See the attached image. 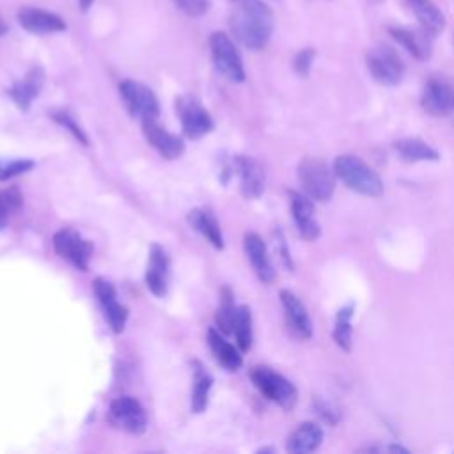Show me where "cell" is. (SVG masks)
I'll list each match as a JSON object with an SVG mask.
<instances>
[{"label": "cell", "instance_id": "14", "mask_svg": "<svg viewBox=\"0 0 454 454\" xmlns=\"http://www.w3.org/2000/svg\"><path fill=\"white\" fill-rule=\"evenodd\" d=\"M18 23L30 34L35 35H46V34H55L66 30V21L50 11L39 9V7H21L16 14Z\"/></svg>", "mask_w": 454, "mask_h": 454}, {"label": "cell", "instance_id": "16", "mask_svg": "<svg viewBox=\"0 0 454 454\" xmlns=\"http://www.w3.org/2000/svg\"><path fill=\"white\" fill-rule=\"evenodd\" d=\"M280 303L284 309V316H286V323L289 326V330L298 337V339H310L312 335V321L309 317V312L305 309V305L301 303V300L287 291L282 289L280 291Z\"/></svg>", "mask_w": 454, "mask_h": 454}, {"label": "cell", "instance_id": "25", "mask_svg": "<svg viewBox=\"0 0 454 454\" xmlns=\"http://www.w3.org/2000/svg\"><path fill=\"white\" fill-rule=\"evenodd\" d=\"M190 225L199 231L215 248H223V236L216 218L207 209H192L188 213Z\"/></svg>", "mask_w": 454, "mask_h": 454}, {"label": "cell", "instance_id": "1", "mask_svg": "<svg viewBox=\"0 0 454 454\" xmlns=\"http://www.w3.org/2000/svg\"><path fill=\"white\" fill-rule=\"evenodd\" d=\"M238 43L248 50H262L273 32V12L262 0H238L229 16Z\"/></svg>", "mask_w": 454, "mask_h": 454}, {"label": "cell", "instance_id": "19", "mask_svg": "<svg viewBox=\"0 0 454 454\" xmlns=\"http://www.w3.org/2000/svg\"><path fill=\"white\" fill-rule=\"evenodd\" d=\"M243 247H245V254L250 261V266L255 271V275L259 277V280L264 284H271L275 280V270L270 261L268 248H266L262 238L257 232H247L243 238Z\"/></svg>", "mask_w": 454, "mask_h": 454}, {"label": "cell", "instance_id": "37", "mask_svg": "<svg viewBox=\"0 0 454 454\" xmlns=\"http://www.w3.org/2000/svg\"><path fill=\"white\" fill-rule=\"evenodd\" d=\"M5 32H7V25H5V23H4V20L0 18V37H2Z\"/></svg>", "mask_w": 454, "mask_h": 454}, {"label": "cell", "instance_id": "15", "mask_svg": "<svg viewBox=\"0 0 454 454\" xmlns=\"http://www.w3.org/2000/svg\"><path fill=\"white\" fill-rule=\"evenodd\" d=\"M142 131L147 144L153 145L165 160H176L183 154L184 142L177 135L167 131L161 124H158L156 119L142 121Z\"/></svg>", "mask_w": 454, "mask_h": 454}, {"label": "cell", "instance_id": "8", "mask_svg": "<svg viewBox=\"0 0 454 454\" xmlns=\"http://www.w3.org/2000/svg\"><path fill=\"white\" fill-rule=\"evenodd\" d=\"M108 422L129 434H142L147 429L145 410L131 395H121L110 403Z\"/></svg>", "mask_w": 454, "mask_h": 454}, {"label": "cell", "instance_id": "29", "mask_svg": "<svg viewBox=\"0 0 454 454\" xmlns=\"http://www.w3.org/2000/svg\"><path fill=\"white\" fill-rule=\"evenodd\" d=\"M351 317H353V305H346L339 310L337 319H335V328H333V339L337 346L344 351L351 349L353 344V328H351Z\"/></svg>", "mask_w": 454, "mask_h": 454}, {"label": "cell", "instance_id": "21", "mask_svg": "<svg viewBox=\"0 0 454 454\" xmlns=\"http://www.w3.org/2000/svg\"><path fill=\"white\" fill-rule=\"evenodd\" d=\"M323 442V429L319 424L307 420L301 422L287 438V452L305 454L316 450Z\"/></svg>", "mask_w": 454, "mask_h": 454}, {"label": "cell", "instance_id": "12", "mask_svg": "<svg viewBox=\"0 0 454 454\" xmlns=\"http://www.w3.org/2000/svg\"><path fill=\"white\" fill-rule=\"evenodd\" d=\"M231 174L239 177V192L247 199H259L264 192V168L250 156H236L232 160Z\"/></svg>", "mask_w": 454, "mask_h": 454}, {"label": "cell", "instance_id": "3", "mask_svg": "<svg viewBox=\"0 0 454 454\" xmlns=\"http://www.w3.org/2000/svg\"><path fill=\"white\" fill-rule=\"evenodd\" d=\"M335 170L323 160L305 158L298 165V179L307 193L314 200H328L335 190Z\"/></svg>", "mask_w": 454, "mask_h": 454}, {"label": "cell", "instance_id": "28", "mask_svg": "<svg viewBox=\"0 0 454 454\" xmlns=\"http://www.w3.org/2000/svg\"><path fill=\"white\" fill-rule=\"evenodd\" d=\"M236 305H234V298H232V293L229 287H223L222 289V294H220V305H218V310L215 314V321H216V328L229 335L232 333V328H234V317H236Z\"/></svg>", "mask_w": 454, "mask_h": 454}, {"label": "cell", "instance_id": "35", "mask_svg": "<svg viewBox=\"0 0 454 454\" xmlns=\"http://www.w3.org/2000/svg\"><path fill=\"white\" fill-rule=\"evenodd\" d=\"M314 55L316 51L312 48H303L300 50L296 55H294V60H293V67L294 71L300 74V76H307L310 67H312V62H314Z\"/></svg>", "mask_w": 454, "mask_h": 454}, {"label": "cell", "instance_id": "6", "mask_svg": "<svg viewBox=\"0 0 454 454\" xmlns=\"http://www.w3.org/2000/svg\"><path fill=\"white\" fill-rule=\"evenodd\" d=\"M365 64L371 76L381 85H397L404 76V64L401 57L387 44H376L367 50Z\"/></svg>", "mask_w": 454, "mask_h": 454}, {"label": "cell", "instance_id": "18", "mask_svg": "<svg viewBox=\"0 0 454 454\" xmlns=\"http://www.w3.org/2000/svg\"><path fill=\"white\" fill-rule=\"evenodd\" d=\"M289 204H291L293 220H294L301 238L316 239L319 236V223L314 215L312 199L307 193L289 192Z\"/></svg>", "mask_w": 454, "mask_h": 454}, {"label": "cell", "instance_id": "9", "mask_svg": "<svg viewBox=\"0 0 454 454\" xmlns=\"http://www.w3.org/2000/svg\"><path fill=\"white\" fill-rule=\"evenodd\" d=\"M53 250L76 270L87 271L92 255V243L74 229H60L53 234Z\"/></svg>", "mask_w": 454, "mask_h": 454}, {"label": "cell", "instance_id": "24", "mask_svg": "<svg viewBox=\"0 0 454 454\" xmlns=\"http://www.w3.org/2000/svg\"><path fill=\"white\" fill-rule=\"evenodd\" d=\"M394 149L399 154V158L404 161H434L440 158L436 149H433L427 142L417 137L395 140Z\"/></svg>", "mask_w": 454, "mask_h": 454}, {"label": "cell", "instance_id": "38", "mask_svg": "<svg viewBox=\"0 0 454 454\" xmlns=\"http://www.w3.org/2000/svg\"><path fill=\"white\" fill-rule=\"evenodd\" d=\"M232 2H238V0H232Z\"/></svg>", "mask_w": 454, "mask_h": 454}, {"label": "cell", "instance_id": "11", "mask_svg": "<svg viewBox=\"0 0 454 454\" xmlns=\"http://www.w3.org/2000/svg\"><path fill=\"white\" fill-rule=\"evenodd\" d=\"M422 108L431 115L454 112V85L443 76H429L422 90Z\"/></svg>", "mask_w": 454, "mask_h": 454}, {"label": "cell", "instance_id": "27", "mask_svg": "<svg viewBox=\"0 0 454 454\" xmlns=\"http://www.w3.org/2000/svg\"><path fill=\"white\" fill-rule=\"evenodd\" d=\"M232 333L236 335L238 348L245 353L252 348L254 340V330H252V312L247 305H239L236 309V317H234V328Z\"/></svg>", "mask_w": 454, "mask_h": 454}, {"label": "cell", "instance_id": "17", "mask_svg": "<svg viewBox=\"0 0 454 454\" xmlns=\"http://www.w3.org/2000/svg\"><path fill=\"white\" fill-rule=\"evenodd\" d=\"M388 34L392 35V39L397 44H401L415 59L426 60L431 55L434 37L429 32H426L422 27L415 30V28H408V27L392 25V27H388Z\"/></svg>", "mask_w": 454, "mask_h": 454}, {"label": "cell", "instance_id": "7", "mask_svg": "<svg viewBox=\"0 0 454 454\" xmlns=\"http://www.w3.org/2000/svg\"><path fill=\"white\" fill-rule=\"evenodd\" d=\"M119 96L131 117L138 121L158 119L160 103L147 85L135 80H124L119 83Z\"/></svg>", "mask_w": 454, "mask_h": 454}, {"label": "cell", "instance_id": "13", "mask_svg": "<svg viewBox=\"0 0 454 454\" xmlns=\"http://www.w3.org/2000/svg\"><path fill=\"white\" fill-rule=\"evenodd\" d=\"M170 278V259L167 250L154 243L149 248V259L145 268V286L154 296H165L168 291Z\"/></svg>", "mask_w": 454, "mask_h": 454}, {"label": "cell", "instance_id": "22", "mask_svg": "<svg viewBox=\"0 0 454 454\" xmlns=\"http://www.w3.org/2000/svg\"><path fill=\"white\" fill-rule=\"evenodd\" d=\"M206 339H207V346H209L211 353L215 355V358L220 365H223L227 371H238L241 367V364H243L241 349L234 348L229 340H225L220 335V330L207 328Z\"/></svg>", "mask_w": 454, "mask_h": 454}, {"label": "cell", "instance_id": "20", "mask_svg": "<svg viewBox=\"0 0 454 454\" xmlns=\"http://www.w3.org/2000/svg\"><path fill=\"white\" fill-rule=\"evenodd\" d=\"M44 83V73L41 67H32L21 80H18L11 89L9 94L12 98V101L21 108V110H28L32 101L35 99V96L41 92Z\"/></svg>", "mask_w": 454, "mask_h": 454}, {"label": "cell", "instance_id": "5", "mask_svg": "<svg viewBox=\"0 0 454 454\" xmlns=\"http://www.w3.org/2000/svg\"><path fill=\"white\" fill-rule=\"evenodd\" d=\"M209 51L215 69L231 82L245 80V67L234 41L225 32H213L209 37Z\"/></svg>", "mask_w": 454, "mask_h": 454}, {"label": "cell", "instance_id": "2", "mask_svg": "<svg viewBox=\"0 0 454 454\" xmlns=\"http://www.w3.org/2000/svg\"><path fill=\"white\" fill-rule=\"evenodd\" d=\"M333 170L335 176L356 193L367 197H380L383 193V181L380 176L355 154L337 156L333 161Z\"/></svg>", "mask_w": 454, "mask_h": 454}, {"label": "cell", "instance_id": "4", "mask_svg": "<svg viewBox=\"0 0 454 454\" xmlns=\"http://www.w3.org/2000/svg\"><path fill=\"white\" fill-rule=\"evenodd\" d=\"M250 380L266 399L277 403L284 410H291L296 404V387L273 369L266 365H255L250 371Z\"/></svg>", "mask_w": 454, "mask_h": 454}, {"label": "cell", "instance_id": "31", "mask_svg": "<svg viewBox=\"0 0 454 454\" xmlns=\"http://www.w3.org/2000/svg\"><path fill=\"white\" fill-rule=\"evenodd\" d=\"M50 115H51V119H53L55 122H59L60 126H64L66 129H69V131H71V135H73L80 144H83V145H87V144H89V138H87L85 131L82 129V126L76 122V119L73 117V114H71L69 110H66V108L51 110V112H50Z\"/></svg>", "mask_w": 454, "mask_h": 454}, {"label": "cell", "instance_id": "23", "mask_svg": "<svg viewBox=\"0 0 454 454\" xmlns=\"http://www.w3.org/2000/svg\"><path fill=\"white\" fill-rule=\"evenodd\" d=\"M408 7L411 9V12L415 14L419 25L429 32L433 37H436L443 27H445V18L442 14V11L438 9V5L431 0H406Z\"/></svg>", "mask_w": 454, "mask_h": 454}, {"label": "cell", "instance_id": "34", "mask_svg": "<svg viewBox=\"0 0 454 454\" xmlns=\"http://www.w3.org/2000/svg\"><path fill=\"white\" fill-rule=\"evenodd\" d=\"M174 5L186 16L199 18L209 11V0H172Z\"/></svg>", "mask_w": 454, "mask_h": 454}, {"label": "cell", "instance_id": "36", "mask_svg": "<svg viewBox=\"0 0 454 454\" xmlns=\"http://www.w3.org/2000/svg\"><path fill=\"white\" fill-rule=\"evenodd\" d=\"M94 4V0H78V5L82 11H89V7Z\"/></svg>", "mask_w": 454, "mask_h": 454}, {"label": "cell", "instance_id": "10", "mask_svg": "<svg viewBox=\"0 0 454 454\" xmlns=\"http://www.w3.org/2000/svg\"><path fill=\"white\" fill-rule=\"evenodd\" d=\"M176 115L188 138H200L213 129L211 115L195 98L179 96L176 99Z\"/></svg>", "mask_w": 454, "mask_h": 454}, {"label": "cell", "instance_id": "30", "mask_svg": "<svg viewBox=\"0 0 454 454\" xmlns=\"http://www.w3.org/2000/svg\"><path fill=\"white\" fill-rule=\"evenodd\" d=\"M101 307H103L105 319H106L108 326L112 328V332L121 333L126 326V321H128V309L122 303L117 301V296L101 301Z\"/></svg>", "mask_w": 454, "mask_h": 454}, {"label": "cell", "instance_id": "26", "mask_svg": "<svg viewBox=\"0 0 454 454\" xmlns=\"http://www.w3.org/2000/svg\"><path fill=\"white\" fill-rule=\"evenodd\" d=\"M211 387H213V378L199 364H195L193 388H192V410L195 413H202L206 410Z\"/></svg>", "mask_w": 454, "mask_h": 454}, {"label": "cell", "instance_id": "33", "mask_svg": "<svg viewBox=\"0 0 454 454\" xmlns=\"http://www.w3.org/2000/svg\"><path fill=\"white\" fill-rule=\"evenodd\" d=\"M34 167L32 160H11V161H0V181H9L16 176H21L28 172Z\"/></svg>", "mask_w": 454, "mask_h": 454}, {"label": "cell", "instance_id": "32", "mask_svg": "<svg viewBox=\"0 0 454 454\" xmlns=\"http://www.w3.org/2000/svg\"><path fill=\"white\" fill-rule=\"evenodd\" d=\"M20 206H21V195L18 193V190L11 188V190L0 192V229L5 227L9 215L16 211Z\"/></svg>", "mask_w": 454, "mask_h": 454}]
</instances>
